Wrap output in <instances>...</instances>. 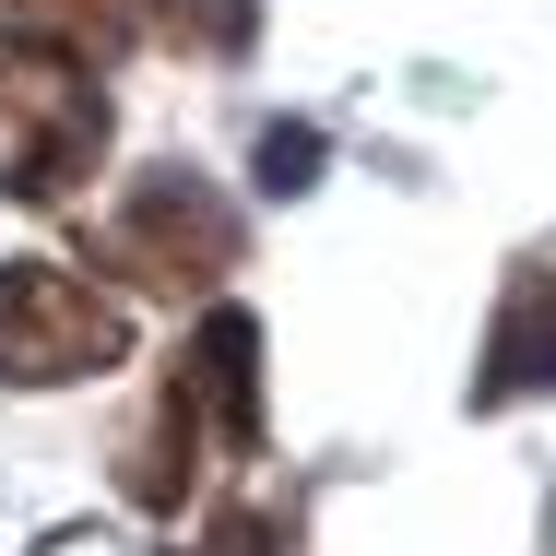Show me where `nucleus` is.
<instances>
[{"instance_id":"6","label":"nucleus","mask_w":556,"mask_h":556,"mask_svg":"<svg viewBox=\"0 0 556 556\" xmlns=\"http://www.w3.org/2000/svg\"><path fill=\"white\" fill-rule=\"evenodd\" d=\"M521 391H556V273H521L497 332H485V367H473V415L521 403Z\"/></svg>"},{"instance_id":"5","label":"nucleus","mask_w":556,"mask_h":556,"mask_svg":"<svg viewBox=\"0 0 556 556\" xmlns=\"http://www.w3.org/2000/svg\"><path fill=\"white\" fill-rule=\"evenodd\" d=\"M166 391L214 427V450L249 462V450H261V320H249V308H214L202 332L166 355Z\"/></svg>"},{"instance_id":"2","label":"nucleus","mask_w":556,"mask_h":556,"mask_svg":"<svg viewBox=\"0 0 556 556\" xmlns=\"http://www.w3.org/2000/svg\"><path fill=\"white\" fill-rule=\"evenodd\" d=\"M108 130H118V108L96 96L84 60L0 36V190L12 202H72L108 166Z\"/></svg>"},{"instance_id":"7","label":"nucleus","mask_w":556,"mask_h":556,"mask_svg":"<svg viewBox=\"0 0 556 556\" xmlns=\"http://www.w3.org/2000/svg\"><path fill=\"white\" fill-rule=\"evenodd\" d=\"M202 450H214V427L154 379V415L118 439V497L130 509H190V485H202Z\"/></svg>"},{"instance_id":"1","label":"nucleus","mask_w":556,"mask_h":556,"mask_svg":"<svg viewBox=\"0 0 556 556\" xmlns=\"http://www.w3.org/2000/svg\"><path fill=\"white\" fill-rule=\"evenodd\" d=\"M237 249H249L237 202L214 178H190V166H142L96 214V273H118L130 296H214L237 273Z\"/></svg>"},{"instance_id":"8","label":"nucleus","mask_w":556,"mask_h":556,"mask_svg":"<svg viewBox=\"0 0 556 556\" xmlns=\"http://www.w3.org/2000/svg\"><path fill=\"white\" fill-rule=\"evenodd\" d=\"M320 166H332V142H320L308 118H273V130H261V154H249V178H261L273 202H308V190H320Z\"/></svg>"},{"instance_id":"9","label":"nucleus","mask_w":556,"mask_h":556,"mask_svg":"<svg viewBox=\"0 0 556 556\" xmlns=\"http://www.w3.org/2000/svg\"><path fill=\"white\" fill-rule=\"evenodd\" d=\"M166 556H285V521L273 509H225L202 545H166Z\"/></svg>"},{"instance_id":"4","label":"nucleus","mask_w":556,"mask_h":556,"mask_svg":"<svg viewBox=\"0 0 556 556\" xmlns=\"http://www.w3.org/2000/svg\"><path fill=\"white\" fill-rule=\"evenodd\" d=\"M0 36L24 48H60L84 72H118L130 48H202V60H237L261 36L249 0H0Z\"/></svg>"},{"instance_id":"3","label":"nucleus","mask_w":556,"mask_h":556,"mask_svg":"<svg viewBox=\"0 0 556 556\" xmlns=\"http://www.w3.org/2000/svg\"><path fill=\"white\" fill-rule=\"evenodd\" d=\"M130 367V308L60 261H0V391H72Z\"/></svg>"}]
</instances>
